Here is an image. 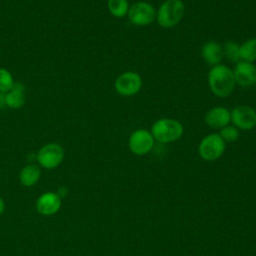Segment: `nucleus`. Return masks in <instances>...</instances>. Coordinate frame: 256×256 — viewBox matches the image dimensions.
<instances>
[{"instance_id": "f257e3e1", "label": "nucleus", "mask_w": 256, "mask_h": 256, "mask_svg": "<svg viewBox=\"0 0 256 256\" xmlns=\"http://www.w3.org/2000/svg\"><path fill=\"white\" fill-rule=\"evenodd\" d=\"M208 85L215 96L219 98L229 96L236 86L233 70L221 63L212 66L208 72Z\"/></svg>"}, {"instance_id": "f03ea898", "label": "nucleus", "mask_w": 256, "mask_h": 256, "mask_svg": "<svg viewBox=\"0 0 256 256\" xmlns=\"http://www.w3.org/2000/svg\"><path fill=\"white\" fill-rule=\"evenodd\" d=\"M150 132L156 142L168 144L180 139L184 128L181 122L176 119L161 118L153 123Z\"/></svg>"}, {"instance_id": "7ed1b4c3", "label": "nucleus", "mask_w": 256, "mask_h": 256, "mask_svg": "<svg viewBox=\"0 0 256 256\" xmlns=\"http://www.w3.org/2000/svg\"><path fill=\"white\" fill-rule=\"evenodd\" d=\"M185 5L182 0H166L156 11V21L162 28H172L182 19Z\"/></svg>"}, {"instance_id": "20e7f679", "label": "nucleus", "mask_w": 256, "mask_h": 256, "mask_svg": "<svg viewBox=\"0 0 256 256\" xmlns=\"http://www.w3.org/2000/svg\"><path fill=\"white\" fill-rule=\"evenodd\" d=\"M226 143L219 133H211L205 136L198 145V153L204 161H215L225 152Z\"/></svg>"}, {"instance_id": "39448f33", "label": "nucleus", "mask_w": 256, "mask_h": 256, "mask_svg": "<svg viewBox=\"0 0 256 256\" xmlns=\"http://www.w3.org/2000/svg\"><path fill=\"white\" fill-rule=\"evenodd\" d=\"M65 156L64 148L55 142L43 145L37 152L36 159L39 165L45 169H54L58 167Z\"/></svg>"}, {"instance_id": "423d86ee", "label": "nucleus", "mask_w": 256, "mask_h": 256, "mask_svg": "<svg viewBox=\"0 0 256 256\" xmlns=\"http://www.w3.org/2000/svg\"><path fill=\"white\" fill-rule=\"evenodd\" d=\"M127 16L131 24L135 26H146L156 19V9L148 2L139 1L129 7Z\"/></svg>"}, {"instance_id": "0eeeda50", "label": "nucleus", "mask_w": 256, "mask_h": 256, "mask_svg": "<svg viewBox=\"0 0 256 256\" xmlns=\"http://www.w3.org/2000/svg\"><path fill=\"white\" fill-rule=\"evenodd\" d=\"M154 144V137L151 132L146 129H137L133 131L128 139L129 150L137 156L148 154L153 149Z\"/></svg>"}, {"instance_id": "6e6552de", "label": "nucleus", "mask_w": 256, "mask_h": 256, "mask_svg": "<svg viewBox=\"0 0 256 256\" xmlns=\"http://www.w3.org/2000/svg\"><path fill=\"white\" fill-rule=\"evenodd\" d=\"M114 87L116 92L122 96H133L140 91L142 78L136 72L126 71L116 78Z\"/></svg>"}, {"instance_id": "1a4fd4ad", "label": "nucleus", "mask_w": 256, "mask_h": 256, "mask_svg": "<svg viewBox=\"0 0 256 256\" xmlns=\"http://www.w3.org/2000/svg\"><path fill=\"white\" fill-rule=\"evenodd\" d=\"M231 122L241 130H251L256 127V111L247 105H239L231 112Z\"/></svg>"}, {"instance_id": "9d476101", "label": "nucleus", "mask_w": 256, "mask_h": 256, "mask_svg": "<svg viewBox=\"0 0 256 256\" xmlns=\"http://www.w3.org/2000/svg\"><path fill=\"white\" fill-rule=\"evenodd\" d=\"M236 84L241 87H251L256 84V66L251 62L239 61L233 70Z\"/></svg>"}, {"instance_id": "9b49d317", "label": "nucleus", "mask_w": 256, "mask_h": 256, "mask_svg": "<svg viewBox=\"0 0 256 256\" xmlns=\"http://www.w3.org/2000/svg\"><path fill=\"white\" fill-rule=\"evenodd\" d=\"M61 207V198L57 193L46 192L42 194L36 201V209L38 213L44 216H50L59 211Z\"/></svg>"}, {"instance_id": "f8f14e48", "label": "nucleus", "mask_w": 256, "mask_h": 256, "mask_svg": "<svg viewBox=\"0 0 256 256\" xmlns=\"http://www.w3.org/2000/svg\"><path fill=\"white\" fill-rule=\"evenodd\" d=\"M231 121L230 111L223 106H216L207 111L205 115L206 124L214 129H221Z\"/></svg>"}, {"instance_id": "ddd939ff", "label": "nucleus", "mask_w": 256, "mask_h": 256, "mask_svg": "<svg viewBox=\"0 0 256 256\" xmlns=\"http://www.w3.org/2000/svg\"><path fill=\"white\" fill-rule=\"evenodd\" d=\"M201 55L204 61L211 65L215 66L221 63L224 58L222 46L216 41H208L206 42L201 49Z\"/></svg>"}, {"instance_id": "4468645a", "label": "nucleus", "mask_w": 256, "mask_h": 256, "mask_svg": "<svg viewBox=\"0 0 256 256\" xmlns=\"http://www.w3.org/2000/svg\"><path fill=\"white\" fill-rule=\"evenodd\" d=\"M25 95L21 83L16 82L13 88L6 93L4 97L5 104L12 109H20L25 104Z\"/></svg>"}, {"instance_id": "2eb2a0df", "label": "nucleus", "mask_w": 256, "mask_h": 256, "mask_svg": "<svg viewBox=\"0 0 256 256\" xmlns=\"http://www.w3.org/2000/svg\"><path fill=\"white\" fill-rule=\"evenodd\" d=\"M41 176V170L38 165L28 164L24 166L19 174L20 183L25 187H31L35 185Z\"/></svg>"}, {"instance_id": "dca6fc26", "label": "nucleus", "mask_w": 256, "mask_h": 256, "mask_svg": "<svg viewBox=\"0 0 256 256\" xmlns=\"http://www.w3.org/2000/svg\"><path fill=\"white\" fill-rule=\"evenodd\" d=\"M239 56L241 61L253 63L256 60V38H250L239 45Z\"/></svg>"}, {"instance_id": "f3484780", "label": "nucleus", "mask_w": 256, "mask_h": 256, "mask_svg": "<svg viewBox=\"0 0 256 256\" xmlns=\"http://www.w3.org/2000/svg\"><path fill=\"white\" fill-rule=\"evenodd\" d=\"M107 7L111 15L122 18L127 15L129 10L128 0H107Z\"/></svg>"}, {"instance_id": "a211bd4d", "label": "nucleus", "mask_w": 256, "mask_h": 256, "mask_svg": "<svg viewBox=\"0 0 256 256\" xmlns=\"http://www.w3.org/2000/svg\"><path fill=\"white\" fill-rule=\"evenodd\" d=\"M223 55L225 58H227L229 61L237 63L240 61L239 56V45L234 41H228L223 46Z\"/></svg>"}, {"instance_id": "6ab92c4d", "label": "nucleus", "mask_w": 256, "mask_h": 256, "mask_svg": "<svg viewBox=\"0 0 256 256\" xmlns=\"http://www.w3.org/2000/svg\"><path fill=\"white\" fill-rule=\"evenodd\" d=\"M14 84L15 81L11 72L5 68H0V92H9L13 88Z\"/></svg>"}, {"instance_id": "aec40b11", "label": "nucleus", "mask_w": 256, "mask_h": 256, "mask_svg": "<svg viewBox=\"0 0 256 256\" xmlns=\"http://www.w3.org/2000/svg\"><path fill=\"white\" fill-rule=\"evenodd\" d=\"M219 135L225 141V143H232L239 138V129L236 128L234 125L228 124L220 129Z\"/></svg>"}, {"instance_id": "412c9836", "label": "nucleus", "mask_w": 256, "mask_h": 256, "mask_svg": "<svg viewBox=\"0 0 256 256\" xmlns=\"http://www.w3.org/2000/svg\"><path fill=\"white\" fill-rule=\"evenodd\" d=\"M4 210H5V202H4V200L0 197V214H2V213L4 212Z\"/></svg>"}]
</instances>
